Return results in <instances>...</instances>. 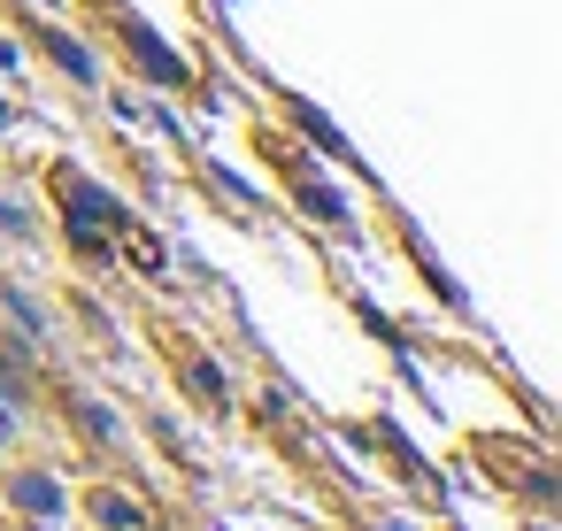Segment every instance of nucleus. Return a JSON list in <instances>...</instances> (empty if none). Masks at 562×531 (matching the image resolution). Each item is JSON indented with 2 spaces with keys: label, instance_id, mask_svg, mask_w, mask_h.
I'll return each instance as SVG.
<instances>
[{
  "label": "nucleus",
  "instance_id": "f257e3e1",
  "mask_svg": "<svg viewBox=\"0 0 562 531\" xmlns=\"http://www.w3.org/2000/svg\"><path fill=\"white\" fill-rule=\"evenodd\" d=\"M63 201H70V208H78V224H86V247H93V224H116V216H124L109 193H93V185H86V178H70V170H63Z\"/></svg>",
  "mask_w": 562,
  "mask_h": 531
},
{
  "label": "nucleus",
  "instance_id": "f03ea898",
  "mask_svg": "<svg viewBox=\"0 0 562 531\" xmlns=\"http://www.w3.org/2000/svg\"><path fill=\"white\" fill-rule=\"evenodd\" d=\"M16 500H24V508H40V516H55V508H63V493H55L47 477H16Z\"/></svg>",
  "mask_w": 562,
  "mask_h": 531
},
{
  "label": "nucleus",
  "instance_id": "7ed1b4c3",
  "mask_svg": "<svg viewBox=\"0 0 562 531\" xmlns=\"http://www.w3.org/2000/svg\"><path fill=\"white\" fill-rule=\"evenodd\" d=\"M186 385H201V393H224V377H216V362H193V370H186Z\"/></svg>",
  "mask_w": 562,
  "mask_h": 531
}]
</instances>
